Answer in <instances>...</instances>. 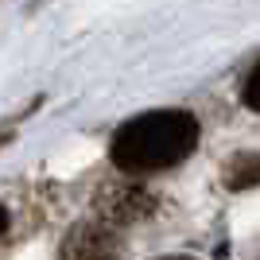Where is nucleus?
Listing matches in <instances>:
<instances>
[{
  "instance_id": "f03ea898",
  "label": "nucleus",
  "mask_w": 260,
  "mask_h": 260,
  "mask_svg": "<svg viewBox=\"0 0 260 260\" xmlns=\"http://www.w3.org/2000/svg\"><path fill=\"white\" fill-rule=\"evenodd\" d=\"M58 260H117V237L105 225H74L62 237Z\"/></svg>"
},
{
  "instance_id": "39448f33",
  "label": "nucleus",
  "mask_w": 260,
  "mask_h": 260,
  "mask_svg": "<svg viewBox=\"0 0 260 260\" xmlns=\"http://www.w3.org/2000/svg\"><path fill=\"white\" fill-rule=\"evenodd\" d=\"M4 229H8V210L0 206V233H4Z\"/></svg>"
},
{
  "instance_id": "423d86ee",
  "label": "nucleus",
  "mask_w": 260,
  "mask_h": 260,
  "mask_svg": "<svg viewBox=\"0 0 260 260\" xmlns=\"http://www.w3.org/2000/svg\"><path fill=\"white\" fill-rule=\"evenodd\" d=\"M163 260H194V256H163Z\"/></svg>"
},
{
  "instance_id": "20e7f679",
  "label": "nucleus",
  "mask_w": 260,
  "mask_h": 260,
  "mask_svg": "<svg viewBox=\"0 0 260 260\" xmlns=\"http://www.w3.org/2000/svg\"><path fill=\"white\" fill-rule=\"evenodd\" d=\"M245 105H249V109H256V113H260V62L252 66L249 82H245Z\"/></svg>"
},
{
  "instance_id": "f257e3e1",
  "label": "nucleus",
  "mask_w": 260,
  "mask_h": 260,
  "mask_svg": "<svg viewBox=\"0 0 260 260\" xmlns=\"http://www.w3.org/2000/svg\"><path fill=\"white\" fill-rule=\"evenodd\" d=\"M198 144V120L183 109H155L128 120L113 136V163L128 175H148L183 163Z\"/></svg>"
},
{
  "instance_id": "7ed1b4c3",
  "label": "nucleus",
  "mask_w": 260,
  "mask_h": 260,
  "mask_svg": "<svg viewBox=\"0 0 260 260\" xmlns=\"http://www.w3.org/2000/svg\"><path fill=\"white\" fill-rule=\"evenodd\" d=\"M225 179H229V186H233V190L256 186V183H260V155H237Z\"/></svg>"
}]
</instances>
